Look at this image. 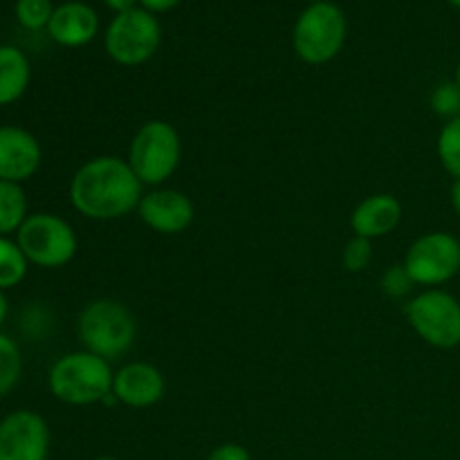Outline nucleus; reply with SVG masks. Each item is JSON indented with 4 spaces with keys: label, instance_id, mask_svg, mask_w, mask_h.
Segmentation results:
<instances>
[{
    "label": "nucleus",
    "instance_id": "1",
    "mask_svg": "<svg viewBox=\"0 0 460 460\" xmlns=\"http://www.w3.org/2000/svg\"><path fill=\"white\" fill-rule=\"evenodd\" d=\"M142 187L128 160L99 155L76 169L70 180V202L90 220H117L137 211Z\"/></svg>",
    "mask_w": 460,
    "mask_h": 460
},
{
    "label": "nucleus",
    "instance_id": "2",
    "mask_svg": "<svg viewBox=\"0 0 460 460\" xmlns=\"http://www.w3.org/2000/svg\"><path fill=\"white\" fill-rule=\"evenodd\" d=\"M115 371L111 362L88 350H76L58 358L48 376L49 391L70 407H88L103 402L112 394Z\"/></svg>",
    "mask_w": 460,
    "mask_h": 460
},
{
    "label": "nucleus",
    "instance_id": "3",
    "mask_svg": "<svg viewBox=\"0 0 460 460\" xmlns=\"http://www.w3.org/2000/svg\"><path fill=\"white\" fill-rule=\"evenodd\" d=\"M76 331L88 353L111 362L128 353L137 335V322L121 301L94 299L81 310Z\"/></svg>",
    "mask_w": 460,
    "mask_h": 460
},
{
    "label": "nucleus",
    "instance_id": "4",
    "mask_svg": "<svg viewBox=\"0 0 460 460\" xmlns=\"http://www.w3.org/2000/svg\"><path fill=\"white\" fill-rule=\"evenodd\" d=\"M182 160V142L173 124L164 119H151L135 133L128 148V164L139 182L146 187H160L178 171Z\"/></svg>",
    "mask_w": 460,
    "mask_h": 460
},
{
    "label": "nucleus",
    "instance_id": "5",
    "mask_svg": "<svg viewBox=\"0 0 460 460\" xmlns=\"http://www.w3.org/2000/svg\"><path fill=\"white\" fill-rule=\"evenodd\" d=\"M16 243L25 259L39 268L57 270L70 263L79 250V241L66 218L48 211L30 214L16 232Z\"/></svg>",
    "mask_w": 460,
    "mask_h": 460
},
{
    "label": "nucleus",
    "instance_id": "6",
    "mask_svg": "<svg viewBox=\"0 0 460 460\" xmlns=\"http://www.w3.org/2000/svg\"><path fill=\"white\" fill-rule=\"evenodd\" d=\"M295 52L310 66L332 61L346 40V18L337 4L313 3L295 25Z\"/></svg>",
    "mask_w": 460,
    "mask_h": 460
},
{
    "label": "nucleus",
    "instance_id": "7",
    "mask_svg": "<svg viewBox=\"0 0 460 460\" xmlns=\"http://www.w3.org/2000/svg\"><path fill=\"white\" fill-rule=\"evenodd\" d=\"M404 313L425 344L440 350L460 346V301L449 292L429 288L413 296Z\"/></svg>",
    "mask_w": 460,
    "mask_h": 460
},
{
    "label": "nucleus",
    "instance_id": "8",
    "mask_svg": "<svg viewBox=\"0 0 460 460\" xmlns=\"http://www.w3.org/2000/svg\"><path fill=\"white\" fill-rule=\"evenodd\" d=\"M162 43L157 18L146 9H130L117 13L106 30V52L115 63L135 67L153 58Z\"/></svg>",
    "mask_w": 460,
    "mask_h": 460
},
{
    "label": "nucleus",
    "instance_id": "9",
    "mask_svg": "<svg viewBox=\"0 0 460 460\" xmlns=\"http://www.w3.org/2000/svg\"><path fill=\"white\" fill-rule=\"evenodd\" d=\"M402 265L416 286H443L460 272V241L447 232L425 234L411 243Z\"/></svg>",
    "mask_w": 460,
    "mask_h": 460
},
{
    "label": "nucleus",
    "instance_id": "10",
    "mask_svg": "<svg viewBox=\"0 0 460 460\" xmlns=\"http://www.w3.org/2000/svg\"><path fill=\"white\" fill-rule=\"evenodd\" d=\"M49 427L36 411L18 409L0 420V460H48Z\"/></svg>",
    "mask_w": 460,
    "mask_h": 460
},
{
    "label": "nucleus",
    "instance_id": "11",
    "mask_svg": "<svg viewBox=\"0 0 460 460\" xmlns=\"http://www.w3.org/2000/svg\"><path fill=\"white\" fill-rule=\"evenodd\" d=\"M137 214L142 223L162 236L187 232L196 220V205L178 189H153L139 200Z\"/></svg>",
    "mask_w": 460,
    "mask_h": 460
},
{
    "label": "nucleus",
    "instance_id": "12",
    "mask_svg": "<svg viewBox=\"0 0 460 460\" xmlns=\"http://www.w3.org/2000/svg\"><path fill=\"white\" fill-rule=\"evenodd\" d=\"M166 382L157 367L148 362H128L115 371L112 395L130 409H148L164 398Z\"/></svg>",
    "mask_w": 460,
    "mask_h": 460
},
{
    "label": "nucleus",
    "instance_id": "13",
    "mask_svg": "<svg viewBox=\"0 0 460 460\" xmlns=\"http://www.w3.org/2000/svg\"><path fill=\"white\" fill-rule=\"evenodd\" d=\"M43 151L30 130L21 126H0V180L25 182L39 171Z\"/></svg>",
    "mask_w": 460,
    "mask_h": 460
},
{
    "label": "nucleus",
    "instance_id": "14",
    "mask_svg": "<svg viewBox=\"0 0 460 460\" xmlns=\"http://www.w3.org/2000/svg\"><path fill=\"white\" fill-rule=\"evenodd\" d=\"M402 220V205L391 193H373V196L364 198L350 214V229L353 236L376 238L389 236Z\"/></svg>",
    "mask_w": 460,
    "mask_h": 460
},
{
    "label": "nucleus",
    "instance_id": "15",
    "mask_svg": "<svg viewBox=\"0 0 460 460\" xmlns=\"http://www.w3.org/2000/svg\"><path fill=\"white\" fill-rule=\"evenodd\" d=\"M48 31L63 48H81L97 36L99 16L85 3H63L54 9Z\"/></svg>",
    "mask_w": 460,
    "mask_h": 460
},
{
    "label": "nucleus",
    "instance_id": "16",
    "mask_svg": "<svg viewBox=\"0 0 460 460\" xmlns=\"http://www.w3.org/2000/svg\"><path fill=\"white\" fill-rule=\"evenodd\" d=\"M30 61L13 45H0V106L18 102L30 85Z\"/></svg>",
    "mask_w": 460,
    "mask_h": 460
},
{
    "label": "nucleus",
    "instance_id": "17",
    "mask_svg": "<svg viewBox=\"0 0 460 460\" xmlns=\"http://www.w3.org/2000/svg\"><path fill=\"white\" fill-rule=\"evenodd\" d=\"M27 216V196L21 184L0 180V236L16 234Z\"/></svg>",
    "mask_w": 460,
    "mask_h": 460
},
{
    "label": "nucleus",
    "instance_id": "18",
    "mask_svg": "<svg viewBox=\"0 0 460 460\" xmlns=\"http://www.w3.org/2000/svg\"><path fill=\"white\" fill-rule=\"evenodd\" d=\"M30 261L21 252L16 241H9L7 236H0V290L16 288L25 279Z\"/></svg>",
    "mask_w": 460,
    "mask_h": 460
},
{
    "label": "nucleus",
    "instance_id": "19",
    "mask_svg": "<svg viewBox=\"0 0 460 460\" xmlns=\"http://www.w3.org/2000/svg\"><path fill=\"white\" fill-rule=\"evenodd\" d=\"M22 373L21 349L12 337L0 332V398L9 394L18 385Z\"/></svg>",
    "mask_w": 460,
    "mask_h": 460
},
{
    "label": "nucleus",
    "instance_id": "20",
    "mask_svg": "<svg viewBox=\"0 0 460 460\" xmlns=\"http://www.w3.org/2000/svg\"><path fill=\"white\" fill-rule=\"evenodd\" d=\"M438 160L449 175L460 180V117L449 119L438 135Z\"/></svg>",
    "mask_w": 460,
    "mask_h": 460
},
{
    "label": "nucleus",
    "instance_id": "21",
    "mask_svg": "<svg viewBox=\"0 0 460 460\" xmlns=\"http://www.w3.org/2000/svg\"><path fill=\"white\" fill-rule=\"evenodd\" d=\"M429 106L436 115L445 117V119L460 117V88L456 81H445V84L436 85L429 97Z\"/></svg>",
    "mask_w": 460,
    "mask_h": 460
},
{
    "label": "nucleus",
    "instance_id": "22",
    "mask_svg": "<svg viewBox=\"0 0 460 460\" xmlns=\"http://www.w3.org/2000/svg\"><path fill=\"white\" fill-rule=\"evenodd\" d=\"M52 13V0H18L16 3V18L22 27H27V30L48 27Z\"/></svg>",
    "mask_w": 460,
    "mask_h": 460
},
{
    "label": "nucleus",
    "instance_id": "23",
    "mask_svg": "<svg viewBox=\"0 0 460 460\" xmlns=\"http://www.w3.org/2000/svg\"><path fill=\"white\" fill-rule=\"evenodd\" d=\"M341 261L349 272H364L373 261V241L362 236H353L346 243L344 252H341Z\"/></svg>",
    "mask_w": 460,
    "mask_h": 460
},
{
    "label": "nucleus",
    "instance_id": "24",
    "mask_svg": "<svg viewBox=\"0 0 460 460\" xmlns=\"http://www.w3.org/2000/svg\"><path fill=\"white\" fill-rule=\"evenodd\" d=\"M380 286L386 296H391V299H402V296H407L409 292L413 290L416 283H413V279L409 277L407 268L400 263V265H391V268L382 274Z\"/></svg>",
    "mask_w": 460,
    "mask_h": 460
},
{
    "label": "nucleus",
    "instance_id": "25",
    "mask_svg": "<svg viewBox=\"0 0 460 460\" xmlns=\"http://www.w3.org/2000/svg\"><path fill=\"white\" fill-rule=\"evenodd\" d=\"M205 460H252L250 452L238 443H223L216 449H211Z\"/></svg>",
    "mask_w": 460,
    "mask_h": 460
},
{
    "label": "nucleus",
    "instance_id": "26",
    "mask_svg": "<svg viewBox=\"0 0 460 460\" xmlns=\"http://www.w3.org/2000/svg\"><path fill=\"white\" fill-rule=\"evenodd\" d=\"M142 3V7L146 9V12H169V9H173L175 4L180 3V0H139Z\"/></svg>",
    "mask_w": 460,
    "mask_h": 460
},
{
    "label": "nucleus",
    "instance_id": "27",
    "mask_svg": "<svg viewBox=\"0 0 460 460\" xmlns=\"http://www.w3.org/2000/svg\"><path fill=\"white\" fill-rule=\"evenodd\" d=\"M103 3H106L111 9H115L117 13H124V12H130V9H135V3H137V0H103Z\"/></svg>",
    "mask_w": 460,
    "mask_h": 460
},
{
    "label": "nucleus",
    "instance_id": "28",
    "mask_svg": "<svg viewBox=\"0 0 460 460\" xmlns=\"http://www.w3.org/2000/svg\"><path fill=\"white\" fill-rule=\"evenodd\" d=\"M449 196H452V207H454V211H456L458 218H460V180H454L452 193H449Z\"/></svg>",
    "mask_w": 460,
    "mask_h": 460
},
{
    "label": "nucleus",
    "instance_id": "29",
    "mask_svg": "<svg viewBox=\"0 0 460 460\" xmlns=\"http://www.w3.org/2000/svg\"><path fill=\"white\" fill-rule=\"evenodd\" d=\"M7 313H9L7 299H4L3 290H0V326H3V323H4V319H7Z\"/></svg>",
    "mask_w": 460,
    "mask_h": 460
},
{
    "label": "nucleus",
    "instance_id": "30",
    "mask_svg": "<svg viewBox=\"0 0 460 460\" xmlns=\"http://www.w3.org/2000/svg\"><path fill=\"white\" fill-rule=\"evenodd\" d=\"M456 85L460 88V63H458V67H456Z\"/></svg>",
    "mask_w": 460,
    "mask_h": 460
},
{
    "label": "nucleus",
    "instance_id": "31",
    "mask_svg": "<svg viewBox=\"0 0 460 460\" xmlns=\"http://www.w3.org/2000/svg\"><path fill=\"white\" fill-rule=\"evenodd\" d=\"M94 460H119V458H115V456H99V458H94Z\"/></svg>",
    "mask_w": 460,
    "mask_h": 460
},
{
    "label": "nucleus",
    "instance_id": "32",
    "mask_svg": "<svg viewBox=\"0 0 460 460\" xmlns=\"http://www.w3.org/2000/svg\"><path fill=\"white\" fill-rule=\"evenodd\" d=\"M449 3H452L454 7H460V0H449Z\"/></svg>",
    "mask_w": 460,
    "mask_h": 460
},
{
    "label": "nucleus",
    "instance_id": "33",
    "mask_svg": "<svg viewBox=\"0 0 460 460\" xmlns=\"http://www.w3.org/2000/svg\"><path fill=\"white\" fill-rule=\"evenodd\" d=\"M313 3H323V0H313Z\"/></svg>",
    "mask_w": 460,
    "mask_h": 460
}]
</instances>
